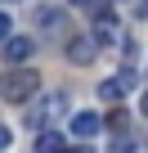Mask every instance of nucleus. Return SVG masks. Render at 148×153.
I'll return each mask as SVG.
<instances>
[{"label":"nucleus","instance_id":"nucleus-2","mask_svg":"<svg viewBox=\"0 0 148 153\" xmlns=\"http://www.w3.org/2000/svg\"><path fill=\"white\" fill-rule=\"evenodd\" d=\"M63 113H67V95H45V99H40V104L32 108L27 126H32V131L40 135V131H49V126H54V122H58Z\"/></svg>","mask_w":148,"mask_h":153},{"label":"nucleus","instance_id":"nucleus-8","mask_svg":"<svg viewBox=\"0 0 148 153\" xmlns=\"http://www.w3.org/2000/svg\"><path fill=\"white\" fill-rule=\"evenodd\" d=\"M36 27L40 32H63L67 18H63V9H36Z\"/></svg>","mask_w":148,"mask_h":153},{"label":"nucleus","instance_id":"nucleus-9","mask_svg":"<svg viewBox=\"0 0 148 153\" xmlns=\"http://www.w3.org/2000/svg\"><path fill=\"white\" fill-rule=\"evenodd\" d=\"M36 153H63V135L40 131V135H36Z\"/></svg>","mask_w":148,"mask_h":153},{"label":"nucleus","instance_id":"nucleus-11","mask_svg":"<svg viewBox=\"0 0 148 153\" xmlns=\"http://www.w3.org/2000/svg\"><path fill=\"white\" fill-rule=\"evenodd\" d=\"M9 140H14V131H9L5 122H0V149H9Z\"/></svg>","mask_w":148,"mask_h":153},{"label":"nucleus","instance_id":"nucleus-4","mask_svg":"<svg viewBox=\"0 0 148 153\" xmlns=\"http://www.w3.org/2000/svg\"><path fill=\"white\" fill-rule=\"evenodd\" d=\"M117 32H121L117 14H112V9H99V14H94V45H112Z\"/></svg>","mask_w":148,"mask_h":153},{"label":"nucleus","instance_id":"nucleus-5","mask_svg":"<svg viewBox=\"0 0 148 153\" xmlns=\"http://www.w3.org/2000/svg\"><path fill=\"white\" fill-rule=\"evenodd\" d=\"M94 54H99V45H94V36H77V41H67V59L72 63H94Z\"/></svg>","mask_w":148,"mask_h":153},{"label":"nucleus","instance_id":"nucleus-1","mask_svg":"<svg viewBox=\"0 0 148 153\" xmlns=\"http://www.w3.org/2000/svg\"><path fill=\"white\" fill-rule=\"evenodd\" d=\"M36 90H40V72H32V68H14V72H5V81H0L5 104H27Z\"/></svg>","mask_w":148,"mask_h":153},{"label":"nucleus","instance_id":"nucleus-3","mask_svg":"<svg viewBox=\"0 0 148 153\" xmlns=\"http://www.w3.org/2000/svg\"><path fill=\"white\" fill-rule=\"evenodd\" d=\"M0 54H5V63H27L36 54V41L32 36H9L5 45H0Z\"/></svg>","mask_w":148,"mask_h":153},{"label":"nucleus","instance_id":"nucleus-10","mask_svg":"<svg viewBox=\"0 0 148 153\" xmlns=\"http://www.w3.org/2000/svg\"><path fill=\"white\" fill-rule=\"evenodd\" d=\"M14 36V18H9V9H0V45H5Z\"/></svg>","mask_w":148,"mask_h":153},{"label":"nucleus","instance_id":"nucleus-12","mask_svg":"<svg viewBox=\"0 0 148 153\" xmlns=\"http://www.w3.org/2000/svg\"><path fill=\"white\" fill-rule=\"evenodd\" d=\"M67 5H77V9H90V5H94V0H67Z\"/></svg>","mask_w":148,"mask_h":153},{"label":"nucleus","instance_id":"nucleus-13","mask_svg":"<svg viewBox=\"0 0 148 153\" xmlns=\"http://www.w3.org/2000/svg\"><path fill=\"white\" fill-rule=\"evenodd\" d=\"M67 153H94V149L90 144H77V149H67Z\"/></svg>","mask_w":148,"mask_h":153},{"label":"nucleus","instance_id":"nucleus-6","mask_svg":"<svg viewBox=\"0 0 148 153\" xmlns=\"http://www.w3.org/2000/svg\"><path fill=\"white\" fill-rule=\"evenodd\" d=\"M112 153H148V140H144L139 131H121V135L112 140Z\"/></svg>","mask_w":148,"mask_h":153},{"label":"nucleus","instance_id":"nucleus-7","mask_svg":"<svg viewBox=\"0 0 148 153\" xmlns=\"http://www.w3.org/2000/svg\"><path fill=\"white\" fill-rule=\"evenodd\" d=\"M99 113H77L72 117V135H81V140H90V135H99Z\"/></svg>","mask_w":148,"mask_h":153},{"label":"nucleus","instance_id":"nucleus-14","mask_svg":"<svg viewBox=\"0 0 148 153\" xmlns=\"http://www.w3.org/2000/svg\"><path fill=\"white\" fill-rule=\"evenodd\" d=\"M139 108H144V117H148V95H144V104H139Z\"/></svg>","mask_w":148,"mask_h":153}]
</instances>
